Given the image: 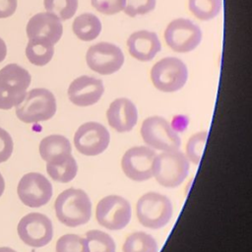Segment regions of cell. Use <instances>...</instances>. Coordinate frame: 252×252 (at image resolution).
Listing matches in <instances>:
<instances>
[{
	"label": "cell",
	"mask_w": 252,
	"mask_h": 252,
	"mask_svg": "<svg viewBox=\"0 0 252 252\" xmlns=\"http://www.w3.org/2000/svg\"><path fill=\"white\" fill-rule=\"evenodd\" d=\"M54 210L61 223L69 227H77L90 220L92 202L84 190L70 188L57 196Z\"/></svg>",
	"instance_id": "1"
},
{
	"label": "cell",
	"mask_w": 252,
	"mask_h": 252,
	"mask_svg": "<svg viewBox=\"0 0 252 252\" xmlns=\"http://www.w3.org/2000/svg\"><path fill=\"white\" fill-rule=\"evenodd\" d=\"M31 74L18 64L10 63L0 70V109L17 106L26 96Z\"/></svg>",
	"instance_id": "2"
},
{
	"label": "cell",
	"mask_w": 252,
	"mask_h": 252,
	"mask_svg": "<svg viewBox=\"0 0 252 252\" xmlns=\"http://www.w3.org/2000/svg\"><path fill=\"white\" fill-rule=\"evenodd\" d=\"M57 105L54 94L43 88L32 89L16 106L17 117L25 123H37L52 118Z\"/></svg>",
	"instance_id": "3"
},
{
	"label": "cell",
	"mask_w": 252,
	"mask_h": 252,
	"mask_svg": "<svg viewBox=\"0 0 252 252\" xmlns=\"http://www.w3.org/2000/svg\"><path fill=\"white\" fill-rule=\"evenodd\" d=\"M189 167V160L182 152H162L155 158L153 176L161 186L175 188L185 180Z\"/></svg>",
	"instance_id": "4"
},
{
	"label": "cell",
	"mask_w": 252,
	"mask_h": 252,
	"mask_svg": "<svg viewBox=\"0 0 252 252\" xmlns=\"http://www.w3.org/2000/svg\"><path fill=\"white\" fill-rule=\"evenodd\" d=\"M170 200L159 193L148 192L137 202L136 215L142 225L151 229L165 226L172 217Z\"/></svg>",
	"instance_id": "5"
},
{
	"label": "cell",
	"mask_w": 252,
	"mask_h": 252,
	"mask_svg": "<svg viewBox=\"0 0 252 252\" xmlns=\"http://www.w3.org/2000/svg\"><path fill=\"white\" fill-rule=\"evenodd\" d=\"M188 79L185 63L176 57H165L157 62L151 70V80L156 89L163 93L177 92Z\"/></svg>",
	"instance_id": "6"
},
{
	"label": "cell",
	"mask_w": 252,
	"mask_h": 252,
	"mask_svg": "<svg viewBox=\"0 0 252 252\" xmlns=\"http://www.w3.org/2000/svg\"><path fill=\"white\" fill-rule=\"evenodd\" d=\"M141 136L150 148L162 152L176 151L181 144L177 132L168 121L157 115L148 117L143 121Z\"/></svg>",
	"instance_id": "7"
},
{
	"label": "cell",
	"mask_w": 252,
	"mask_h": 252,
	"mask_svg": "<svg viewBox=\"0 0 252 252\" xmlns=\"http://www.w3.org/2000/svg\"><path fill=\"white\" fill-rule=\"evenodd\" d=\"M131 216L130 203L118 195L106 196L96 205L95 218L97 222L110 230H120L126 227Z\"/></svg>",
	"instance_id": "8"
},
{
	"label": "cell",
	"mask_w": 252,
	"mask_h": 252,
	"mask_svg": "<svg viewBox=\"0 0 252 252\" xmlns=\"http://www.w3.org/2000/svg\"><path fill=\"white\" fill-rule=\"evenodd\" d=\"M163 36L170 49L175 52L186 53L199 45L202 39V31L192 21L179 18L168 24Z\"/></svg>",
	"instance_id": "9"
},
{
	"label": "cell",
	"mask_w": 252,
	"mask_h": 252,
	"mask_svg": "<svg viewBox=\"0 0 252 252\" xmlns=\"http://www.w3.org/2000/svg\"><path fill=\"white\" fill-rule=\"evenodd\" d=\"M18 234L21 240L34 248L47 245L53 237V225L50 219L40 213H30L18 223Z\"/></svg>",
	"instance_id": "10"
},
{
	"label": "cell",
	"mask_w": 252,
	"mask_h": 252,
	"mask_svg": "<svg viewBox=\"0 0 252 252\" xmlns=\"http://www.w3.org/2000/svg\"><path fill=\"white\" fill-rule=\"evenodd\" d=\"M110 135L100 123L87 122L79 126L74 135V146L77 151L88 157L102 154L108 147Z\"/></svg>",
	"instance_id": "11"
},
{
	"label": "cell",
	"mask_w": 252,
	"mask_h": 252,
	"mask_svg": "<svg viewBox=\"0 0 252 252\" xmlns=\"http://www.w3.org/2000/svg\"><path fill=\"white\" fill-rule=\"evenodd\" d=\"M17 192L24 205L39 208L49 202L53 189L50 181L43 174L29 172L20 179Z\"/></svg>",
	"instance_id": "12"
},
{
	"label": "cell",
	"mask_w": 252,
	"mask_h": 252,
	"mask_svg": "<svg viewBox=\"0 0 252 252\" xmlns=\"http://www.w3.org/2000/svg\"><path fill=\"white\" fill-rule=\"evenodd\" d=\"M156 153L150 147L137 146L127 150L121 159V168L131 180L141 182L153 176Z\"/></svg>",
	"instance_id": "13"
},
{
	"label": "cell",
	"mask_w": 252,
	"mask_h": 252,
	"mask_svg": "<svg viewBox=\"0 0 252 252\" xmlns=\"http://www.w3.org/2000/svg\"><path fill=\"white\" fill-rule=\"evenodd\" d=\"M86 61L93 71L100 75H110L122 67L124 55L117 45L110 42H98L88 49Z\"/></svg>",
	"instance_id": "14"
},
{
	"label": "cell",
	"mask_w": 252,
	"mask_h": 252,
	"mask_svg": "<svg viewBox=\"0 0 252 252\" xmlns=\"http://www.w3.org/2000/svg\"><path fill=\"white\" fill-rule=\"evenodd\" d=\"M69 100L77 106H90L96 103L104 93V86L101 80L81 76L76 78L68 88Z\"/></svg>",
	"instance_id": "15"
},
{
	"label": "cell",
	"mask_w": 252,
	"mask_h": 252,
	"mask_svg": "<svg viewBox=\"0 0 252 252\" xmlns=\"http://www.w3.org/2000/svg\"><path fill=\"white\" fill-rule=\"evenodd\" d=\"M106 118L109 126L115 131L119 133L129 132L137 124V107L129 98H116L109 104Z\"/></svg>",
	"instance_id": "16"
},
{
	"label": "cell",
	"mask_w": 252,
	"mask_h": 252,
	"mask_svg": "<svg viewBox=\"0 0 252 252\" xmlns=\"http://www.w3.org/2000/svg\"><path fill=\"white\" fill-rule=\"evenodd\" d=\"M127 46L130 55L142 62L151 61L161 49L157 33L146 30L131 33L127 39Z\"/></svg>",
	"instance_id": "17"
},
{
	"label": "cell",
	"mask_w": 252,
	"mask_h": 252,
	"mask_svg": "<svg viewBox=\"0 0 252 252\" xmlns=\"http://www.w3.org/2000/svg\"><path fill=\"white\" fill-rule=\"evenodd\" d=\"M26 31L29 38L43 36L55 44L62 36L63 27L57 17L50 13L42 12L35 14L29 20Z\"/></svg>",
	"instance_id": "18"
},
{
	"label": "cell",
	"mask_w": 252,
	"mask_h": 252,
	"mask_svg": "<svg viewBox=\"0 0 252 252\" xmlns=\"http://www.w3.org/2000/svg\"><path fill=\"white\" fill-rule=\"evenodd\" d=\"M46 171L54 181L68 183L76 177L78 164L72 154H67L47 161Z\"/></svg>",
	"instance_id": "19"
},
{
	"label": "cell",
	"mask_w": 252,
	"mask_h": 252,
	"mask_svg": "<svg viewBox=\"0 0 252 252\" xmlns=\"http://www.w3.org/2000/svg\"><path fill=\"white\" fill-rule=\"evenodd\" d=\"M54 54V44L46 37L35 36L29 38L26 47L28 60L35 66H44L50 62Z\"/></svg>",
	"instance_id": "20"
},
{
	"label": "cell",
	"mask_w": 252,
	"mask_h": 252,
	"mask_svg": "<svg viewBox=\"0 0 252 252\" xmlns=\"http://www.w3.org/2000/svg\"><path fill=\"white\" fill-rule=\"evenodd\" d=\"M72 29L79 39L92 41L99 35L102 26L96 16L92 13H84L74 20Z\"/></svg>",
	"instance_id": "21"
},
{
	"label": "cell",
	"mask_w": 252,
	"mask_h": 252,
	"mask_svg": "<svg viewBox=\"0 0 252 252\" xmlns=\"http://www.w3.org/2000/svg\"><path fill=\"white\" fill-rule=\"evenodd\" d=\"M39 155L46 162L63 155L71 154L72 147L69 140L62 135H49L39 143Z\"/></svg>",
	"instance_id": "22"
},
{
	"label": "cell",
	"mask_w": 252,
	"mask_h": 252,
	"mask_svg": "<svg viewBox=\"0 0 252 252\" xmlns=\"http://www.w3.org/2000/svg\"><path fill=\"white\" fill-rule=\"evenodd\" d=\"M123 252H158V243L149 233L136 231L131 233L124 241Z\"/></svg>",
	"instance_id": "23"
},
{
	"label": "cell",
	"mask_w": 252,
	"mask_h": 252,
	"mask_svg": "<svg viewBox=\"0 0 252 252\" xmlns=\"http://www.w3.org/2000/svg\"><path fill=\"white\" fill-rule=\"evenodd\" d=\"M88 252H115L116 245L113 238L99 229H92L85 236Z\"/></svg>",
	"instance_id": "24"
},
{
	"label": "cell",
	"mask_w": 252,
	"mask_h": 252,
	"mask_svg": "<svg viewBox=\"0 0 252 252\" xmlns=\"http://www.w3.org/2000/svg\"><path fill=\"white\" fill-rule=\"evenodd\" d=\"M190 12L199 20L209 21L218 16L221 9V0H189Z\"/></svg>",
	"instance_id": "25"
},
{
	"label": "cell",
	"mask_w": 252,
	"mask_h": 252,
	"mask_svg": "<svg viewBox=\"0 0 252 252\" xmlns=\"http://www.w3.org/2000/svg\"><path fill=\"white\" fill-rule=\"evenodd\" d=\"M43 4L46 12L60 21L71 19L78 9V0H44Z\"/></svg>",
	"instance_id": "26"
},
{
	"label": "cell",
	"mask_w": 252,
	"mask_h": 252,
	"mask_svg": "<svg viewBox=\"0 0 252 252\" xmlns=\"http://www.w3.org/2000/svg\"><path fill=\"white\" fill-rule=\"evenodd\" d=\"M208 132L201 131L192 135L186 144V158L194 164H198L201 160L202 154L207 141Z\"/></svg>",
	"instance_id": "27"
},
{
	"label": "cell",
	"mask_w": 252,
	"mask_h": 252,
	"mask_svg": "<svg viewBox=\"0 0 252 252\" xmlns=\"http://www.w3.org/2000/svg\"><path fill=\"white\" fill-rule=\"evenodd\" d=\"M56 252H88L86 240L77 234H64L56 242Z\"/></svg>",
	"instance_id": "28"
},
{
	"label": "cell",
	"mask_w": 252,
	"mask_h": 252,
	"mask_svg": "<svg viewBox=\"0 0 252 252\" xmlns=\"http://www.w3.org/2000/svg\"><path fill=\"white\" fill-rule=\"evenodd\" d=\"M157 0H124L123 11L129 17L145 15L156 7Z\"/></svg>",
	"instance_id": "29"
},
{
	"label": "cell",
	"mask_w": 252,
	"mask_h": 252,
	"mask_svg": "<svg viewBox=\"0 0 252 252\" xmlns=\"http://www.w3.org/2000/svg\"><path fill=\"white\" fill-rule=\"evenodd\" d=\"M91 2L96 11L104 15H115L124 7V0H91Z\"/></svg>",
	"instance_id": "30"
},
{
	"label": "cell",
	"mask_w": 252,
	"mask_h": 252,
	"mask_svg": "<svg viewBox=\"0 0 252 252\" xmlns=\"http://www.w3.org/2000/svg\"><path fill=\"white\" fill-rule=\"evenodd\" d=\"M13 140L11 135L0 127V163L9 159L13 153Z\"/></svg>",
	"instance_id": "31"
},
{
	"label": "cell",
	"mask_w": 252,
	"mask_h": 252,
	"mask_svg": "<svg viewBox=\"0 0 252 252\" xmlns=\"http://www.w3.org/2000/svg\"><path fill=\"white\" fill-rule=\"evenodd\" d=\"M17 0H0V19L12 16L17 9Z\"/></svg>",
	"instance_id": "32"
},
{
	"label": "cell",
	"mask_w": 252,
	"mask_h": 252,
	"mask_svg": "<svg viewBox=\"0 0 252 252\" xmlns=\"http://www.w3.org/2000/svg\"><path fill=\"white\" fill-rule=\"evenodd\" d=\"M7 54V47L4 40L0 37V62H2Z\"/></svg>",
	"instance_id": "33"
},
{
	"label": "cell",
	"mask_w": 252,
	"mask_h": 252,
	"mask_svg": "<svg viewBox=\"0 0 252 252\" xmlns=\"http://www.w3.org/2000/svg\"><path fill=\"white\" fill-rule=\"evenodd\" d=\"M5 189V181H4V177L2 176V174L0 173V197L3 194Z\"/></svg>",
	"instance_id": "34"
},
{
	"label": "cell",
	"mask_w": 252,
	"mask_h": 252,
	"mask_svg": "<svg viewBox=\"0 0 252 252\" xmlns=\"http://www.w3.org/2000/svg\"><path fill=\"white\" fill-rule=\"evenodd\" d=\"M0 252H17L10 247H0Z\"/></svg>",
	"instance_id": "35"
},
{
	"label": "cell",
	"mask_w": 252,
	"mask_h": 252,
	"mask_svg": "<svg viewBox=\"0 0 252 252\" xmlns=\"http://www.w3.org/2000/svg\"><path fill=\"white\" fill-rule=\"evenodd\" d=\"M31 252H35V251H31Z\"/></svg>",
	"instance_id": "36"
}]
</instances>
